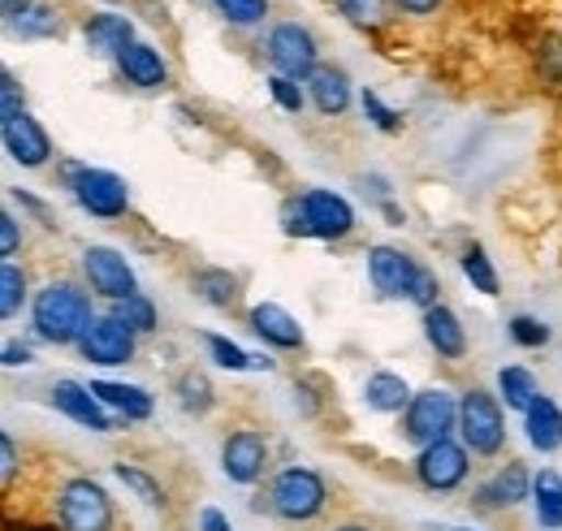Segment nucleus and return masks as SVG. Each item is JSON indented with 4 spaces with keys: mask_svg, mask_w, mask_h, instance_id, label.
Masks as SVG:
<instances>
[{
    "mask_svg": "<svg viewBox=\"0 0 562 531\" xmlns=\"http://www.w3.org/2000/svg\"><path fill=\"white\" fill-rule=\"evenodd\" d=\"M91 320V298L74 281H48L31 303V325L48 346H78Z\"/></svg>",
    "mask_w": 562,
    "mask_h": 531,
    "instance_id": "obj_1",
    "label": "nucleus"
},
{
    "mask_svg": "<svg viewBox=\"0 0 562 531\" xmlns=\"http://www.w3.org/2000/svg\"><path fill=\"white\" fill-rule=\"evenodd\" d=\"M355 229V207L334 191H303L285 203V234H307L325 242H342Z\"/></svg>",
    "mask_w": 562,
    "mask_h": 531,
    "instance_id": "obj_2",
    "label": "nucleus"
},
{
    "mask_svg": "<svg viewBox=\"0 0 562 531\" xmlns=\"http://www.w3.org/2000/svg\"><path fill=\"white\" fill-rule=\"evenodd\" d=\"M325 501H329V488L312 466H285L269 484V510L285 523H312L325 510Z\"/></svg>",
    "mask_w": 562,
    "mask_h": 531,
    "instance_id": "obj_3",
    "label": "nucleus"
},
{
    "mask_svg": "<svg viewBox=\"0 0 562 531\" xmlns=\"http://www.w3.org/2000/svg\"><path fill=\"white\" fill-rule=\"evenodd\" d=\"M57 519L66 531H113V497L104 493L100 479L74 475L57 493Z\"/></svg>",
    "mask_w": 562,
    "mask_h": 531,
    "instance_id": "obj_4",
    "label": "nucleus"
},
{
    "mask_svg": "<svg viewBox=\"0 0 562 531\" xmlns=\"http://www.w3.org/2000/svg\"><path fill=\"white\" fill-rule=\"evenodd\" d=\"M66 187L82 212L100 221H117L131 207V187L113 169H91V165H66Z\"/></svg>",
    "mask_w": 562,
    "mask_h": 531,
    "instance_id": "obj_5",
    "label": "nucleus"
},
{
    "mask_svg": "<svg viewBox=\"0 0 562 531\" xmlns=\"http://www.w3.org/2000/svg\"><path fill=\"white\" fill-rule=\"evenodd\" d=\"M459 441L481 454L493 459L502 454V441H506V415H502V402L485 394V389H468L459 402Z\"/></svg>",
    "mask_w": 562,
    "mask_h": 531,
    "instance_id": "obj_6",
    "label": "nucleus"
},
{
    "mask_svg": "<svg viewBox=\"0 0 562 531\" xmlns=\"http://www.w3.org/2000/svg\"><path fill=\"white\" fill-rule=\"evenodd\" d=\"M454 428H459V402L446 389H420L412 406L403 410V437L420 450L432 441H446Z\"/></svg>",
    "mask_w": 562,
    "mask_h": 531,
    "instance_id": "obj_7",
    "label": "nucleus"
},
{
    "mask_svg": "<svg viewBox=\"0 0 562 531\" xmlns=\"http://www.w3.org/2000/svg\"><path fill=\"white\" fill-rule=\"evenodd\" d=\"M269 61L281 78H294V82H307L316 69H321V48H316V35L299 22H278L269 31Z\"/></svg>",
    "mask_w": 562,
    "mask_h": 531,
    "instance_id": "obj_8",
    "label": "nucleus"
},
{
    "mask_svg": "<svg viewBox=\"0 0 562 531\" xmlns=\"http://www.w3.org/2000/svg\"><path fill=\"white\" fill-rule=\"evenodd\" d=\"M472 471V450L454 437L446 441H432L416 454V479H420L428 493H454Z\"/></svg>",
    "mask_w": 562,
    "mask_h": 531,
    "instance_id": "obj_9",
    "label": "nucleus"
},
{
    "mask_svg": "<svg viewBox=\"0 0 562 531\" xmlns=\"http://www.w3.org/2000/svg\"><path fill=\"white\" fill-rule=\"evenodd\" d=\"M82 276L91 285V294L109 298V303H122L131 294H139V281H135V268L126 264L122 251L113 247H87L82 251Z\"/></svg>",
    "mask_w": 562,
    "mask_h": 531,
    "instance_id": "obj_10",
    "label": "nucleus"
},
{
    "mask_svg": "<svg viewBox=\"0 0 562 531\" xmlns=\"http://www.w3.org/2000/svg\"><path fill=\"white\" fill-rule=\"evenodd\" d=\"M424 272L428 268H420L407 251H398V247H372L368 251V276H372V285H376L381 298H416Z\"/></svg>",
    "mask_w": 562,
    "mask_h": 531,
    "instance_id": "obj_11",
    "label": "nucleus"
},
{
    "mask_svg": "<svg viewBox=\"0 0 562 531\" xmlns=\"http://www.w3.org/2000/svg\"><path fill=\"white\" fill-rule=\"evenodd\" d=\"M135 337H139V332H131L122 320L95 316V320L87 325V332H82V341H78V354H82L87 363H100V368H122V363L135 359Z\"/></svg>",
    "mask_w": 562,
    "mask_h": 531,
    "instance_id": "obj_12",
    "label": "nucleus"
},
{
    "mask_svg": "<svg viewBox=\"0 0 562 531\" xmlns=\"http://www.w3.org/2000/svg\"><path fill=\"white\" fill-rule=\"evenodd\" d=\"M0 138H4L9 160H18L22 169H44V165L53 160V138H48V131H44L26 109L4 113V122H0Z\"/></svg>",
    "mask_w": 562,
    "mask_h": 531,
    "instance_id": "obj_13",
    "label": "nucleus"
},
{
    "mask_svg": "<svg viewBox=\"0 0 562 531\" xmlns=\"http://www.w3.org/2000/svg\"><path fill=\"white\" fill-rule=\"evenodd\" d=\"M269 466V441L256 428H238L221 441V471L234 484H256Z\"/></svg>",
    "mask_w": 562,
    "mask_h": 531,
    "instance_id": "obj_14",
    "label": "nucleus"
},
{
    "mask_svg": "<svg viewBox=\"0 0 562 531\" xmlns=\"http://www.w3.org/2000/svg\"><path fill=\"white\" fill-rule=\"evenodd\" d=\"M53 406L74 419L78 428H91V432H109L113 419H109V406L91 394V385H78V381H57L53 385Z\"/></svg>",
    "mask_w": 562,
    "mask_h": 531,
    "instance_id": "obj_15",
    "label": "nucleus"
},
{
    "mask_svg": "<svg viewBox=\"0 0 562 531\" xmlns=\"http://www.w3.org/2000/svg\"><path fill=\"white\" fill-rule=\"evenodd\" d=\"M247 320H251V332L273 350H299L303 346V325L278 303H256Z\"/></svg>",
    "mask_w": 562,
    "mask_h": 531,
    "instance_id": "obj_16",
    "label": "nucleus"
},
{
    "mask_svg": "<svg viewBox=\"0 0 562 531\" xmlns=\"http://www.w3.org/2000/svg\"><path fill=\"white\" fill-rule=\"evenodd\" d=\"M424 337H428V346H432L441 359H450V363L468 354V329H463V320H459L446 303H437V307L424 312Z\"/></svg>",
    "mask_w": 562,
    "mask_h": 531,
    "instance_id": "obj_17",
    "label": "nucleus"
},
{
    "mask_svg": "<svg viewBox=\"0 0 562 531\" xmlns=\"http://www.w3.org/2000/svg\"><path fill=\"white\" fill-rule=\"evenodd\" d=\"M307 95H312L321 117H342L351 109V78H347V69L321 66L307 78Z\"/></svg>",
    "mask_w": 562,
    "mask_h": 531,
    "instance_id": "obj_18",
    "label": "nucleus"
},
{
    "mask_svg": "<svg viewBox=\"0 0 562 531\" xmlns=\"http://www.w3.org/2000/svg\"><path fill=\"white\" fill-rule=\"evenodd\" d=\"M82 39H87L91 53L117 57L122 48L135 44V26H131V18H122V13H91L87 26H82Z\"/></svg>",
    "mask_w": 562,
    "mask_h": 531,
    "instance_id": "obj_19",
    "label": "nucleus"
},
{
    "mask_svg": "<svg viewBox=\"0 0 562 531\" xmlns=\"http://www.w3.org/2000/svg\"><path fill=\"white\" fill-rule=\"evenodd\" d=\"M524 432H528V445L541 450V454L562 450V406L559 402L541 394V398L524 410Z\"/></svg>",
    "mask_w": 562,
    "mask_h": 531,
    "instance_id": "obj_20",
    "label": "nucleus"
},
{
    "mask_svg": "<svg viewBox=\"0 0 562 531\" xmlns=\"http://www.w3.org/2000/svg\"><path fill=\"white\" fill-rule=\"evenodd\" d=\"M528 497H532V475L524 471V463L497 466L490 479L481 484V493H476L481 506H519Z\"/></svg>",
    "mask_w": 562,
    "mask_h": 531,
    "instance_id": "obj_21",
    "label": "nucleus"
},
{
    "mask_svg": "<svg viewBox=\"0 0 562 531\" xmlns=\"http://www.w3.org/2000/svg\"><path fill=\"white\" fill-rule=\"evenodd\" d=\"M117 69H122V78L126 82H135L143 91H151V87H165L169 82V66H165V57L151 48V44H131V48H122L117 53Z\"/></svg>",
    "mask_w": 562,
    "mask_h": 531,
    "instance_id": "obj_22",
    "label": "nucleus"
},
{
    "mask_svg": "<svg viewBox=\"0 0 562 531\" xmlns=\"http://www.w3.org/2000/svg\"><path fill=\"white\" fill-rule=\"evenodd\" d=\"M412 385L398 376V372H372L363 381V406L376 410V415H403L412 406Z\"/></svg>",
    "mask_w": 562,
    "mask_h": 531,
    "instance_id": "obj_23",
    "label": "nucleus"
},
{
    "mask_svg": "<svg viewBox=\"0 0 562 531\" xmlns=\"http://www.w3.org/2000/svg\"><path fill=\"white\" fill-rule=\"evenodd\" d=\"M91 394L104 402L109 410H117L122 419H147L151 415V394L139 385H122V381H91Z\"/></svg>",
    "mask_w": 562,
    "mask_h": 531,
    "instance_id": "obj_24",
    "label": "nucleus"
},
{
    "mask_svg": "<svg viewBox=\"0 0 562 531\" xmlns=\"http://www.w3.org/2000/svg\"><path fill=\"white\" fill-rule=\"evenodd\" d=\"M532 510L537 523L546 531H562V475L559 471H541L532 479Z\"/></svg>",
    "mask_w": 562,
    "mask_h": 531,
    "instance_id": "obj_25",
    "label": "nucleus"
},
{
    "mask_svg": "<svg viewBox=\"0 0 562 531\" xmlns=\"http://www.w3.org/2000/svg\"><path fill=\"white\" fill-rule=\"evenodd\" d=\"M497 398L506 402V410H528L532 402L541 398L537 376L528 368H502L497 372Z\"/></svg>",
    "mask_w": 562,
    "mask_h": 531,
    "instance_id": "obj_26",
    "label": "nucleus"
},
{
    "mask_svg": "<svg viewBox=\"0 0 562 531\" xmlns=\"http://www.w3.org/2000/svg\"><path fill=\"white\" fill-rule=\"evenodd\" d=\"M191 285L209 307H234V298H238V276L229 268H200L191 276Z\"/></svg>",
    "mask_w": 562,
    "mask_h": 531,
    "instance_id": "obj_27",
    "label": "nucleus"
},
{
    "mask_svg": "<svg viewBox=\"0 0 562 531\" xmlns=\"http://www.w3.org/2000/svg\"><path fill=\"white\" fill-rule=\"evenodd\" d=\"M13 31H18L22 39H57L66 26H61V13H57V9H48V4H31V9L13 22Z\"/></svg>",
    "mask_w": 562,
    "mask_h": 531,
    "instance_id": "obj_28",
    "label": "nucleus"
},
{
    "mask_svg": "<svg viewBox=\"0 0 562 531\" xmlns=\"http://www.w3.org/2000/svg\"><path fill=\"white\" fill-rule=\"evenodd\" d=\"M113 320H122L131 332H151L160 325V316H156V303L147 298V294H131V298H122V303H113V312H109Z\"/></svg>",
    "mask_w": 562,
    "mask_h": 531,
    "instance_id": "obj_29",
    "label": "nucleus"
},
{
    "mask_svg": "<svg viewBox=\"0 0 562 531\" xmlns=\"http://www.w3.org/2000/svg\"><path fill=\"white\" fill-rule=\"evenodd\" d=\"M173 394H178V402H182V410H187V415H204V410H212L209 376H204V372H195V368H187V372L178 376Z\"/></svg>",
    "mask_w": 562,
    "mask_h": 531,
    "instance_id": "obj_30",
    "label": "nucleus"
},
{
    "mask_svg": "<svg viewBox=\"0 0 562 531\" xmlns=\"http://www.w3.org/2000/svg\"><path fill=\"white\" fill-rule=\"evenodd\" d=\"M459 268H463V276L472 281V290H481V294H497V268H493V260L485 256V247H468L463 256H459Z\"/></svg>",
    "mask_w": 562,
    "mask_h": 531,
    "instance_id": "obj_31",
    "label": "nucleus"
},
{
    "mask_svg": "<svg viewBox=\"0 0 562 531\" xmlns=\"http://www.w3.org/2000/svg\"><path fill=\"white\" fill-rule=\"evenodd\" d=\"M22 303H26V272L13 260H4V268H0V316L13 320L22 312Z\"/></svg>",
    "mask_w": 562,
    "mask_h": 531,
    "instance_id": "obj_32",
    "label": "nucleus"
},
{
    "mask_svg": "<svg viewBox=\"0 0 562 531\" xmlns=\"http://www.w3.org/2000/svg\"><path fill=\"white\" fill-rule=\"evenodd\" d=\"M204 346H209V354L216 359V368H229V372H247V368H260V359H251L238 341H229V337H221V332H209L204 337Z\"/></svg>",
    "mask_w": 562,
    "mask_h": 531,
    "instance_id": "obj_33",
    "label": "nucleus"
},
{
    "mask_svg": "<svg viewBox=\"0 0 562 531\" xmlns=\"http://www.w3.org/2000/svg\"><path fill=\"white\" fill-rule=\"evenodd\" d=\"M113 471H117V479L139 497L143 506H165V488H160L147 471H139V466H131V463H117Z\"/></svg>",
    "mask_w": 562,
    "mask_h": 531,
    "instance_id": "obj_34",
    "label": "nucleus"
},
{
    "mask_svg": "<svg viewBox=\"0 0 562 531\" xmlns=\"http://www.w3.org/2000/svg\"><path fill=\"white\" fill-rule=\"evenodd\" d=\"M229 26H256L269 18V0H212Z\"/></svg>",
    "mask_w": 562,
    "mask_h": 531,
    "instance_id": "obj_35",
    "label": "nucleus"
},
{
    "mask_svg": "<svg viewBox=\"0 0 562 531\" xmlns=\"http://www.w3.org/2000/svg\"><path fill=\"white\" fill-rule=\"evenodd\" d=\"M334 4H338L342 18H351L363 31H376L385 22V9H390V0H334Z\"/></svg>",
    "mask_w": 562,
    "mask_h": 531,
    "instance_id": "obj_36",
    "label": "nucleus"
},
{
    "mask_svg": "<svg viewBox=\"0 0 562 531\" xmlns=\"http://www.w3.org/2000/svg\"><path fill=\"white\" fill-rule=\"evenodd\" d=\"M510 341L515 346H524V350H541L546 341H550V329L537 320V316H510Z\"/></svg>",
    "mask_w": 562,
    "mask_h": 531,
    "instance_id": "obj_37",
    "label": "nucleus"
},
{
    "mask_svg": "<svg viewBox=\"0 0 562 531\" xmlns=\"http://www.w3.org/2000/svg\"><path fill=\"white\" fill-rule=\"evenodd\" d=\"M359 104H363V117H368L376 131L394 134L398 126H403V122H398V113H394V109H390V104H385L376 91H363V95H359Z\"/></svg>",
    "mask_w": 562,
    "mask_h": 531,
    "instance_id": "obj_38",
    "label": "nucleus"
},
{
    "mask_svg": "<svg viewBox=\"0 0 562 531\" xmlns=\"http://www.w3.org/2000/svg\"><path fill=\"white\" fill-rule=\"evenodd\" d=\"M269 95L278 100L285 113H303V104H307L303 87H299L294 78H281V74H273V78H269Z\"/></svg>",
    "mask_w": 562,
    "mask_h": 531,
    "instance_id": "obj_39",
    "label": "nucleus"
},
{
    "mask_svg": "<svg viewBox=\"0 0 562 531\" xmlns=\"http://www.w3.org/2000/svg\"><path fill=\"white\" fill-rule=\"evenodd\" d=\"M18 242H22L18 221H13L9 212H0V256H4V260H9V256H18Z\"/></svg>",
    "mask_w": 562,
    "mask_h": 531,
    "instance_id": "obj_40",
    "label": "nucleus"
},
{
    "mask_svg": "<svg viewBox=\"0 0 562 531\" xmlns=\"http://www.w3.org/2000/svg\"><path fill=\"white\" fill-rule=\"evenodd\" d=\"M0 459H4L0 479L9 484V479H13V471H18V450H13V437H9V432H0Z\"/></svg>",
    "mask_w": 562,
    "mask_h": 531,
    "instance_id": "obj_41",
    "label": "nucleus"
},
{
    "mask_svg": "<svg viewBox=\"0 0 562 531\" xmlns=\"http://www.w3.org/2000/svg\"><path fill=\"white\" fill-rule=\"evenodd\" d=\"M200 531H229V515H225V510H216V506L200 510Z\"/></svg>",
    "mask_w": 562,
    "mask_h": 531,
    "instance_id": "obj_42",
    "label": "nucleus"
},
{
    "mask_svg": "<svg viewBox=\"0 0 562 531\" xmlns=\"http://www.w3.org/2000/svg\"><path fill=\"white\" fill-rule=\"evenodd\" d=\"M403 13H412V18H428V13H437V4L441 0H394Z\"/></svg>",
    "mask_w": 562,
    "mask_h": 531,
    "instance_id": "obj_43",
    "label": "nucleus"
},
{
    "mask_svg": "<svg viewBox=\"0 0 562 531\" xmlns=\"http://www.w3.org/2000/svg\"><path fill=\"white\" fill-rule=\"evenodd\" d=\"M18 363H22V368L31 363V346H18V341H9V346H4V368H18Z\"/></svg>",
    "mask_w": 562,
    "mask_h": 531,
    "instance_id": "obj_44",
    "label": "nucleus"
},
{
    "mask_svg": "<svg viewBox=\"0 0 562 531\" xmlns=\"http://www.w3.org/2000/svg\"><path fill=\"white\" fill-rule=\"evenodd\" d=\"M26 9H31V0H4V18H9V26H13V22L26 13Z\"/></svg>",
    "mask_w": 562,
    "mask_h": 531,
    "instance_id": "obj_45",
    "label": "nucleus"
},
{
    "mask_svg": "<svg viewBox=\"0 0 562 531\" xmlns=\"http://www.w3.org/2000/svg\"><path fill=\"white\" fill-rule=\"evenodd\" d=\"M334 531H368V528H355V523H347V528H334Z\"/></svg>",
    "mask_w": 562,
    "mask_h": 531,
    "instance_id": "obj_46",
    "label": "nucleus"
},
{
    "mask_svg": "<svg viewBox=\"0 0 562 531\" xmlns=\"http://www.w3.org/2000/svg\"><path fill=\"white\" fill-rule=\"evenodd\" d=\"M446 531H468V528H446Z\"/></svg>",
    "mask_w": 562,
    "mask_h": 531,
    "instance_id": "obj_47",
    "label": "nucleus"
}]
</instances>
